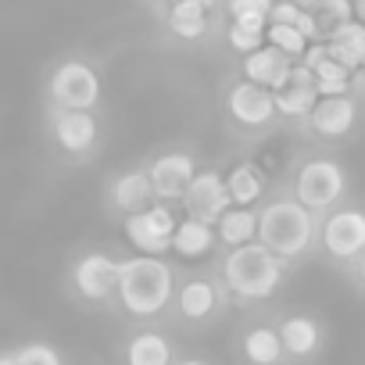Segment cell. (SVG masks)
Masks as SVG:
<instances>
[{
  "label": "cell",
  "mask_w": 365,
  "mask_h": 365,
  "mask_svg": "<svg viewBox=\"0 0 365 365\" xmlns=\"http://www.w3.org/2000/svg\"><path fill=\"white\" fill-rule=\"evenodd\" d=\"M222 290L230 297V308L244 312H269V304L276 301V294L283 290L290 265H283L272 251H265L258 240H244V244H226L215 258H212Z\"/></svg>",
  "instance_id": "1"
},
{
  "label": "cell",
  "mask_w": 365,
  "mask_h": 365,
  "mask_svg": "<svg viewBox=\"0 0 365 365\" xmlns=\"http://www.w3.org/2000/svg\"><path fill=\"white\" fill-rule=\"evenodd\" d=\"M179 265L161 255H122L115 315L125 326H165Z\"/></svg>",
  "instance_id": "2"
},
{
  "label": "cell",
  "mask_w": 365,
  "mask_h": 365,
  "mask_svg": "<svg viewBox=\"0 0 365 365\" xmlns=\"http://www.w3.org/2000/svg\"><path fill=\"white\" fill-rule=\"evenodd\" d=\"M319 237V215L308 212L301 201H294L287 190L265 194L255 212V240L272 251L283 265H301L315 251Z\"/></svg>",
  "instance_id": "3"
},
{
  "label": "cell",
  "mask_w": 365,
  "mask_h": 365,
  "mask_svg": "<svg viewBox=\"0 0 365 365\" xmlns=\"http://www.w3.org/2000/svg\"><path fill=\"white\" fill-rule=\"evenodd\" d=\"M230 297L222 290V279L215 272V265H190V269H179L175 276V290H172V304H168V319L165 326L175 333H212L215 326L226 322L230 315Z\"/></svg>",
  "instance_id": "4"
},
{
  "label": "cell",
  "mask_w": 365,
  "mask_h": 365,
  "mask_svg": "<svg viewBox=\"0 0 365 365\" xmlns=\"http://www.w3.org/2000/svg\"><path fill=\"white\" fill-rule=\"evenodd\" d=\"M43 147L61 168L97 165L108 147L104 111H72V108H43Z\"/></svg>",
  "instance_id": "5"
},
{
  "label": "cell",
  "mask_w": 365,
  "mask_h": 365,
  "mask_svg": "<svg viewBox=\"0 0 365 365\" xmlns=\"http://www.w3.org/2000/svg\"><path fill=\"white\" fill-rule=\"evenodd\" d=\"M219 118H222V129L230 140L258 143L276 133L283 115H279L276 93L269 86H258L240 72H230L219 86Z\"/></svg>",
  "instance_id": "6"
},
{
  "label": "cell",
  "mask_w": 365,
  "mask_h": 365,
  "mask_svg": "<svg viewBox=\"0 0 365 365\" xmlns=\"http://www.w3.org/2000/svg\"><path fill=\"white\" fill-rule=\"evenodd\" d=\"M40 93H43V108L104 111V72L90 54L72 51L47 65Z\"/></svg>",
  "instance_id": "7"
},
{
  "label": "cell",
  "mask_w": 365,
  "mask_h": 365,
  "mask_svg": "<svg viewBox=\"0 0 365 365\" xmlns=\"http://www.w3.org/2000/svg\"><path fill=\"white\" fill-rule=\"evenodd\" d=\"M118 262L122 255L108 247H83L68 258L61 290L65 297L83 312H108L115 315V294H118Z\"/></svg>",
  "instance_id": "8"
},
{
  "label": "cell",
  "mask_w": 365,
  "mask_h": 365,
  "mask_svg": "<svg viewBox=\"0 0 365 365\" xmlns=\"http://www.w3.org/2000/svg\"><path fill=\"white\" fill-rule=\"evenodd\" d=\"M287 194L294 201H301L308 212L326 215L347 197V172L329 154H304L290 165Z\"/></svg>",
  "instance_id": "9"
},
{
  "label": "cell",
  "mask_w": 365,
  "mask_h": 365,
  "mask_svg": "<svg viewBox=\"0 0 365 365\" xmlns=\"http://www.w3.org/2000/svg\"><path fill=\"white\" fill-rule=\"evenodd\" d=\"M154 201V187H150V175H147V158L111 168L101 182V208L108 219L122 222V219H136L143 212H150Z\"/></svg>",
  "instance_id": "10"
},
{
  "label": "cell",
  "mask_w": 365,
  "mask_h": 365,
  "mask_svg": "<svg viewBox=\"0 0 365 365\" xmlns=\"http://www.w3.org/2000/svg\"><path fill=\"white\" fill-rule=\"evenodd\" d=\"M197 172H201V158L187 143L161 147V150H154L147 158V175H150V187H154V201L158 205L182 201L187 190L194 187Z\"/></svg>",
  "instance_id": "11"
},
{
  "label": "cell",
  "mask_w": 365,
  "mask_h": 365,
  "mask_svg": "<svg viewBox=\"0 0 365 365\" xmlns=\"http://www.w3.org/2000/svg\"><path fill=\"white\" fill-rule=\"evenodd\" d=\"M233 365H287L276 322L269 312H244L230 336Z\"/></svg>",
  "instance_id": "12"
},
{
  "label": "cell",
  "mask_w": 365,
  "mask_h": 365,
  "mask_svg": "<svg viewBox=\"0 0 365 365\" xmlns=\"http://www.w3.org/2000/svg\"><path fill=\"white\" fill-rule=\"evenodd\" d=\"M315 251H322L326 258H333L340 265H354L365 251V212L336 205L333 212L319 215Z\"/></svg>",
  "instance_id": "13"
},
{
  "label": "cell",
  "mask_w": 365,
  "mask_h": 365,
  "mask_svg": "<svg viewBox=\"0 0 365 365\" xmlns=\"http://www.w3.org/2000/svg\"><path fill=\"white\" fill-rule=\"evenodd\" d=\"M222 15H226L222 11V0H175V4H168V8L158 11L165 33L175 43H182V47L208 43L219 33Z\"/></svg>",
  "instance_id": "14"
},
{
  "label": "cell",
  "mask_w": 365,
  "mask_h": 365,
  "mask_svg": "<svg viewBox=\"0 0 365 365\" xmlns=\"http://www.w3.org/2000/svg\"><path fill=\"white\" fill-rule=\"evenodd\" d=\"M272 322H276V333H279V344H283V354H287V365H312L322 347H326V326L319 315L312 312H301V308H287V312H272Z\"/></svg>",
  "instance_id": "15"
},
{
  "label": "cell",
  "mask_w": 365,
  "mask_h": 365,
  "mask_svg": "<svg viewBox=\"0 0 365 365\" xmlns=\"http://www.w3.org/2000/svg\"><path fill=\"white\" fill-rule=\"evenodd\" d=\"M179 354L175 329L168 326H125L115 344V365H172Z\"/></svg>",
  "instance_id": "16"
},
{
  "label": "cell",
  "mask_w": 365,
  "mask_h": 365,
  "mask_svg": "<svg viewBox=\"0 0 365 365\" xmlns=\"http://www.w3.org/2000/svg\"><path fill=\"white\" fill-rule=\"evenodd\" d=\"M354 122H358V104L347 93H340V97H319L315 108L301 118V125L312 136H319V140H344L354 129Z\"/></svg>",
  "instance_id": "17"
},
{
  "label": "cell",
  "mask_w": 365,
  "mask_h": 365,
  "mask_svg": "<svg viewBox=\"0 0 365 365\" xmlns=\"http://www.w3.org/2000/svg\"><path fill=\"white\" fill-rule=\"evenodd\" d=\"M182 205L190 208V215L197 222H212L226 205H230V194H226V182H219L215 172H197L194 187L187 190V197H182Z\"/></svg>",
  "instance_id": "18"
},
{
  "label": "cell",
  "mask_w": 365,
  "mask_h": 365,
  "mask_svg": "<svg viewBox=\"0 0 365 365\" xmlns=\"http://www.w3.org/2000/svg\"><path fill=\"white\" fill-rule=\"evenodd\" d=\"M290 58L283 54V51H276V47H258V51H251L247 58H244V72L240 76H247L251 83H258V86H269V90H279L287 79H290Z\"/></svg>",
  "instance_id": "19"
},
{
  "label": "cell",
  "mask_w": 365,
  "mask_h": 365,
  "mask_svg": "<svg viewBox=\"0 0 365 365\" xmlns=\"http://www.w3.org/2000/svg\"><path fill=\"white\" fill-rule=\"evenodd\" d=\"M326 51L333 61H340L347 72L354 68H365V26L361 22H344L336 26L329 36H326Z\"/></svg>",
  "instance_id": "20"
},
{
  "label": "cell",
  "mask_w": 365,
  "mask_h": 365,
  "mask_svg": "<svg viewBox=\"0 0 365 365\" xmlns=\"http://www.w3.org/2000/svg\"><path fill=\"white\" fill-rule=\"evenodd\" d=\"M226 194H230V201H244V205L262 201V197H265V179H262V172H258L251 161H244L240 168L230 172V179H226Z\"/></svg>",
  "instance_id": "21"
},
{
  "label": "cell",
  "mask_w": 365,
  "mask_h": 365,
  "mask_svg": "<svg viewBox=\"0 0 365 365\" xmlns=\"http://www.w3.org/2000/svg\"><path fill=\"white\" fill-rule=\"evenodd\" d=\"M272 8H276V0H222L226 19L247 29H265Z\"/></svg>",
  "instance_id": "22"
},
{
  "label": "cell",
  "mask_w": 365,
  "mask_h": 365,
  "mask_svg": "<svg viewBox=\"0 0 365 365\" xmlns=\"http://www.w3.org/2000/svg\"><path fill=\"white\" fill-rule=\"evenodd\" d=\"M312 19H315L319 33L329 36L336 26H344V22L354 19V0H319L315 11H312Z\"/></svg>",
  "instance_id": "23"
},
{
  "label": "cell",
  "mask_w": 365,
  "mask_h": 365,
  "mask_svg": "<svg viewBox=\"0 0 365 365\" xmlns=\"http://www.w3.org/2000/svg\"><path fill=\"white\" fill-rule=\"evenodd\" d=\"M15 354H19V361H22V365H65V358H61L51 344H43V340L19 344V347H15Z\"/></svg>",
  "instance_id": "24"
},
{
  "label": "cell",
  "mask_w": 365,
  "mask_h": 365,
  "mask_svg": "<svg viewBox=\"0 0 365 365\" xmlns=\"http://www.w3.org/2000/svg\"><path fill=\"white\" fill-rule=\"evenodd\" d=\"M269 36H272V47H276V51H283L287 58L304 54V47H308V40H304L294 26H272V29H269Z\"/></svg>",
  "instance_id": "25"
},
{
  "label": "cell",
  "mask_w": 365,
  "mask_h": 365,
  "mask_svg": "<svg viewBox=\"0 0 365 365\" xmlns=\"http://www.w3.org/2000/svg\"><path fill=\"white\" fill-rule=\"evenodd\" d=\"M172 365H215L212 358H205V354H179Z\"/></svg>",
  "instance_id": "26"
},
{
  "label": "cell",
  "mask_w": 365,
  "mask_h": 365,
  "mask_svg": "<svg viewBox=\"0 0 365 365\" xmlns=\"http://www.w3.org/2000/svg\"><path fill=\"white\" fill-rule=\"evenodd\" d=\"M0 365H22V361H19V354H15V347L0 351Z\"/></svg>",
  "instance_id": "27"
},
{
  "label": "cell",
  "mask_w": 365,
  "mask_h": 365,
  "mask_svg": "<svg viewBox=\"0 0 365 365\" xmlns=\"http://www.w3.org/2000/svg\"><path fill=\"white\" fill-rule=\"evenodd\" d=\"M354 279H358V283L365 287V251H361V258L354 262Z\"/></svg>",
  "instance_id": "28"
},
{
  "label": "cell",
  "mask_w": 365,
  "mask_h": 365,
  "mask_svg": "<svg viewBox=\"0 0 365 365\" xmlns=\"http://www.w3.org/2000/svg\"><path fill=\"white\" fill-rule=\"evenodd\" d=\"M354 22L365 26V0H354Z\"/></svg>",
  "instance_id": "29"
},
{
  "label": "cell",
  "mask_w": 365,
  "mask_h": 365,
  "mask_svg": "<svg viewBox=\"0 0 365 365\" xmlns=\"http://www.w3.org/2000/svg\"><path fill=\"white\" fill-rule=\"evenodd\" d=\"M290 4H297L301 11H315V4H319V0H290Z\"/></svg>",
  "instance_id": "30"
},
{
  "label": "cell",
  "mask_w": 365,
  "mask_h": 365,
  "mask_svg": "<svg viewBox=\"0 0 365 365\" xmlns=\"http://www.w3.org/2000/svg\"><path fill=\"white\" fill-rule=\"evenodd\" d=\"M147 4H150V8H154V15H158L161 8H168V4H175V0H147Z\"/></svg>",
  "instance_id": "31"
}]
</instances>
